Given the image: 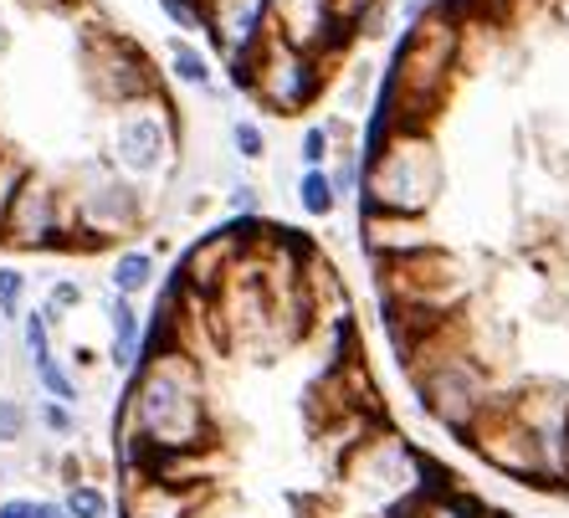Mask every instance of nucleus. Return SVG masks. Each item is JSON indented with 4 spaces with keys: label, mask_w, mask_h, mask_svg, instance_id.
I'll return each mask as SVG.
<instances>
[{
    "label": "nucleus",
    "mask_w": 569,
    "mask_h": 518,
    "mask_svg": "<svg viewBox=\"0 0 569 518\" xmlns=\"http://www.w3.org/2000/svg\"><path fill=\"white\" fill-rule=\"evenodd\" d=\"M211 400H206V375L196 355L180 345H144V359L129 375L119 406L123 472L154 478L164 462L211 447Z\"/></svg>",
    "instance_id": "1"
},
{
    "label": "nucleus",
    "mask_w": 569,
    "mask_h": 518,
    "mask_svg": "<svg viewBox=\"0 0 569 518\" xmlns=\"http://www.w3.org/2000/svg\"><path fill=\"white\" fill-rule=\"evenodd\" d=\"M406 370H411V390L421 400V411L451 431V437L462 441L472 431V421L492 406L498 386H492V370L488 359L477 355L457 329H431L421 345L406 355Z\"/></svg>",
    "instance_id": "2"
},
{
    "label": "nucleus",
    "mask_w": 569,
    "mask_h": 518,
    "mask_svg": "<svg viewBox=\"0 0 569 518\" xmlns=\"http://www.w3.org/2000/svg\"><path fill=\"white\" fill-rule=\"evenodd\" d=\"M441 196V149L426 123H400L390 145L365 160V190L359 211H390V216H426Z\"/></svg>",
    "instance_id": "3"
},
{
    "label": "nucleus",
    "mask_w": 569,
    "mask_h": 518,
    "mask_svg": "<svg viewBox=\"0 0 569 518\" xmlns=\"http://www.w3.org/2000/svg\"><path fill=\"white\" fill-rule=\"evenodd\" d=\"M103 160L129 175L133 186L164 180L174 170V160H180V123H174L170 98L144 93V98H129V103L113 108Z\"/></svg>",
    "instance_id": "4"
},
{
    "label": "nucleus",
    "mask_w": 569,
    "mask_h": 518,
    "mask_svg": "<svg viewBox=\"0 0 569 518\" xmlns=\"http://www.w3.org/2000/svg\"><path fill=\"white\" fill-rule=\"evenodd\" d=\"M67 221H72L67 247H108L144 221V190L108 160H88L67 186Z\"/></svg>",
    "instance_id": "5"
},
{
    "label": "nucleus",
    "mask_w": 569,
    "mask_h": 518,
    "mask_svg": "<svg viewBox=\"0 0 569 518\" xmlns=\"http://www.w3.org/2000/svg\"><path fill=\"white\" fill-rule=\"evenodd\" d=\"M241 88H247L267 113H282V119H288V113H303V108L323 93V62H318L308 47H298V41H288L278 31V37L257 52V62L247 67Z\"/></svg>",
    "instance_id": "6"
},
{
    "label": "nucleus",
    "mask_w": 569,
    "mask_h": 518,
    "mask_svg": "<svg viewBox=\"0 0 569 518\" xmlns=\"http://www.w3.org/2000/svg\"><path fill=\"white\" fill-rule=\"evenodd\" d=\"M72 241V221H67V186L47 180L31 170L11 200V216L0 227V247L11 252H52Z\"/></svg>",
    "instance_id": "7"
},
{
    "label": "nucleus",
    "mask_w": 569,
    "mask_h": 518,
    "mask_svg": "<svg viewBox=\"0 0 569 518\" xmlns=\"http://www.w3.org/2000/svg\"><path fill=\"white\" fill-rule=\"evenodd\" d=\"M206 31L231 67V82L241 88L257 52L278 37V0H206Z\"/></svg>",
    "instance_id": "8"
},
{
    "label": "nucleus",
    "mask_w": 569,
    "mask_h": 518,
    "mask_svg": "<svg viewBox=\"0 0 569 518\" xmlns=\"http://www.w3.org/2000/svg\"><path fill=\"white\" fill-rule=\"evenodd\" d=\"M88 82L103 103H129V98H144V93H159L154 88V72H149L144 52H133L123 37H98L88 47Z\"/></svg>",
    "instance_id": "9"
},
{
    "label": "nucleus",
    "mask_w": 569,
    "mask_h": 518,
    "mask_svg": "<svg viewBox=\"0 0 569 518\" xmlns=\"http://www.w3.org/2000/svg\"><path fill=\"white\" fill-rule=\"evenodd\" d=\"M359 247L370 252V262H396V257H416L426 247H437V237L426 231V216L359 211Z\"/></svg>",
    "instance_id": "10"
},
{
    "label": "nucleus",
    "mask_w": 569,
    "mask_h": 518,
    "mask_svg": "<svg viewBox=\"0 0 569 518\" xmlns=\"http://www.w3.org/2000/svg\"><path fill=\"white\" fill-rule=\"evenodd\" d=\"M108 365L119 375H133L139 359H144V345H149V319L139 313V298H123V292H108Z\"/></svg>",
    "instance_id": "11"
},
{
    "label": "nucleus",
    "mask_w": 569,
    "mask_h": 518,
    "mask_svg": "<svg viewBox=\"0 0 569 518\" xmlns=\"http://www.w3.org/2000/svg\"><path fill=\"white\" fill-rule=\"evenodd\" d=\"M159 282V252L154 247H119L113 262H108V292H123V298H144Z\"/></svg>",
    "instance_id": "12"
},
{
    "label": "nucleus",
    "mask_w": 569,
    "mask_h": 518,
    "mask_svg": "<svg viewBox=\"0 0 569 518\" xmlns=\"http://www.w3.org/2000/svg\"><path fill=\"white\" fill-rule=\"evenodd\" d=\"M164 57H170V78L180 82V88H190V93H206V98H216V93H221V82H216V67H211V57L200 52L196 41H186V37H170V47H164Z\"/></svg>",
    "instance_id": "13"
},
{
    "label": "nucleus",
    "mask_w": 569,
    "mask_h": 518,
    "mask_svg": "<svg viewBox=\"0 0 569 518\" xmlns=\"http://www.w3.org/2000/svg\"><path fill=\"white\" fill-rule=\"evenodd\" d=\"M339 206H345V200H339V190H333L329 165H318V170L298 175V211H303L308 221H329Z\"/></svg>",
    "instance_id": "14"
},
{
    "label": "nucleus",
    "mask_w": 569,
    "mask_h": 518,
    "mask_svg": "<svg viewBox=\"0 0 569 518\" xmlns=\"http://www.w3.org/2000/svg\"><path fill=\"white\" fill-rule=\"evenodd\" d=\"M31 375H37V390L41 396H52V400H67V406H78L82 400V386H78V375L67 370L62 365V355H47V359H37V365H31Z\"/></svg>",
    "instance_id": "15"
},
{
    "label": "nucleus",
    "mask_w": 569,
    "mask_h": 518,
    "mask_svg": "<svg viewBox=\"0 0 569 518\" xmlns=\"http://www.w3.org/2000/svg\"><path fill=\"white\" fill-rule=\"evenodd\" d=\"M67 514L72 518H113V498H108L103 488H98V482H67Z\"/></svg>",
    "instance_id": "16"
},
{
    "label": "nucleus",
    "mask_w": 569,
    "mask_h": 518,
    "mask_svg": "<svg viewBox=\"0 0 569 518\" xmlns=\"http://www.w3.org/2000/svg\"><path fill=\"white\" fill-rule=\"evenodd\" d=\"M226 139H231V155H237L241 165H262L267 160V129L257 119H231Z\"/></svg>",
    "instance_id": "17"
},
{
    "label": "nucleus",
    "mask_w": 569,
    "mask_h": 518,
    "mask_svg": "<svg viewBox=\"0 0 569 518\" xmlns=\"http://www.w3.org/2000/svg\"><path fill=\"white\" fill-rule=\"evenodd\" d=\"M52 329H57V323L47 319V308H27V313H21V345H27V365H37V359L52 355Z\"/></svg>",
    "instance_id": "18"
},
{
    "label": "nucleus",
    "mask_w": 569,
    "mask_h": 518,
    "mask_svg": "<svg viewBox=\"0 0 569 518\" xmlns=\"http://www.w3.org/2000/svg\"><path fill=\"white\" fill-rule=\"evenodd\" d=\"M21 313H27V272L16 262H0V319L21 323Z\"/></svg>",
    "instance_id": "19"
},
{
    "label": "nucleus",
    "mask_w": 569,
    "mask_h": 518,
    "mask_svg": "<svg viewBox=\"0 0 569 518\" xmlns=\"http://www.w3.org/2000/svg\"><path fill=\"white\" fill-rule=\"evenodd\" d=\"M333 133H329V123L318 119V123H308L303 129V139H298V165H303V170H318V165H329L333 160Z\"/></svg>",
    "instance_id": "20"
},
{
    "label": "nucleus",
    "mask_w": 569,
    "mask_h": 518,
    "mask_svg": "<svg viewBox=\"0 0 569 518\" xmlns=\"http://www.w3.org/2000/svg\"><path fill=\"white\" fill-rule=\"evenodd\" d=\"M31 416H37V426L47 437H78V406H67V400L41 396V406Z\"/></svg>",
    "instance_id": "21"
},
{
    "label": "nucleus",
    "mask_w": 569,
    "mask_h": 518,
    "mask_svg": "<svg viewBox=\"0 0 569 518\" xmlns=\"http://www.w3.org/2000/svg\"><path fill=\"white\" fill-rule=\"evenodd\" d=\"M129 518H186V514H180V498H174V488H164V482H149L144 498H133V504H129Z\"/></svg>",
    "instance_id": "22"
},
{
    "label": "nucleus",
    "mask_w": 569,
    "mask_h": 518,
    "mask_svg": "<svg viewBox=\"0 0 569 518\" xmlns=\"http://www.w3.org/2000/svg\"><path fill=\"white\" fill-rule=\"evenodd\" d=\"M82 298H88V288H82L78 278H57L52 288H47V303H41V308H47V319H52V323H62L67 313H78V308H82Z\"/></svg>",
    "instance_id": "23"
},
{
    "label": "nucleus",
    "mask_w": 569,
    "mask_h": 518,
    "mask_svg": "<svg viewBox=\"0 0 569 518\" xmlns=\"http://www.w3.org/2000/svg\"><path fill=\"white\" fill-rule=\"evenodd\" d=\"M159 16L170 21V27H180V37H196V31H206V0H154Z\"/></svg>",
    "instance_id": "24"
},
{
    "label": "nucleus",
    "mask_w": 569,
    "mask_h": 518,
    "mask_svg": "<svg viewBox=\"0 0 569 518\" xmlns=\"http://www.w3.org/2000/svg\"><path fill=\"white\" fill-rule=\"evenodd\" d=\"M31 175V165L16 155V149H6L0 155V227H6V216H11V200H16V190H21V180Z\"/></svg>",
    "instance_id": "25"
},
{
    "label": "nucleus",
    "mask_w": 569,
    "mask_h": 518,
    "mask_svg": "<svg viewBox=\"0 0 569 518\" xmlns=\"http://www.w3.org/2000/svg\"><path fill=\"white\" fill-rule=\"evenodd\" d=\"M37 421V416L27 411V400L16 396H0V447H16V441L27 437V426Z\"/></svg>",
    "instance_id": "26"
},
{
    "label": "nucleus",
    "mask_w": 569,
    "mask_h": 518,
    "mask_svg": "<svg viewBox=\"0 0 569 518\" xmlns=\"http://www.w3.org/2000/svg\"><path fill=\"white\" fill-rule=\"evenodd\" d=\"M262 211H267V200H262V190H257L252 180H237V186L226 190V216H241V221H262Z\"/></svg>",
    "instance_id": "27"
},
{
    "label": "nucleus",
    "mask_w": 569,
    "mask_h": 518,
    "mask_svg": "<svg viewBox=\"0 0 569 518\" xmlns=\"http://www.w3.org/2000/svg\"><path fill=\"white\" fill-rule=\"evenodd\" d=\"M441 0H396V27L400 31H411L416 21H426V16L437 11Z\"/></svg>",
    "instance_id": "28"
},
{
    "label": "nucleus",
    "mask_w": 569,
    "mask_h": 518,
    "mask_svg": "<svg viewBox=\"0 0 569 518\" xmlns=\"http://www.w3.org/2000/svg\"><path fill=\"white\" fill-rule=\"evenodd\" d=\"M0 518H37V498H6Z\"/></svg>",
    "instance_id": "29"
},
{
    "label": "nucleus",
    "mask_w": 569,
    "mask_h": 518,
    "mask_svg": "<svg viewBox=\"0 0 569 518\" xmlns=\"http://www.w3.org/2000/svg\"><path fill=\"white\" fill-rule=\"evenodd\" d=\"M37 518H72V514H67V504H57V498H37Z\"/></svg>",
    "instance_id": "30"
},
{
    "label": "nucleus",
    "mask_w": 569,
    "mask_h": 518,
    "mask_svg": "<svg viewBox=\"0 0 569 518\" xmlns=\"http://www.w3.org/2000/svg\"><path fill=\"white\" fill-rule=\"evenodd\" d=\"M559 21H565V27H569V0H559Z\"/></svg>",
    "instance_id": "31"
},
{
    "label": "nucleus",
    "mask_w": 569,
    "mask_h": 518,
    "mask_svg": "<svg viewBox=\"0 0 569 518\" xmlns=\"http://www.w3.org/2000/svg\"><path fill=\"white\" fill-rule=\"evenodd\" d=\"M27 6H52V0H27Z\"/></svg>",
    "instance_id": "32"
},
{
    "label": "nucleus",
    "mask_w": 569,
    "mask_h": 518,
    "mask_svg": "<svg viewBox=\"0 0 569 518\" xmlns=\"http://www.w3.org/2000/svg\"><path fill=\"white\" fill-rule=\"evenodd\" d=\"M0 488H6V467H0Z\"/></svg>",
    "instance_id": "33"
},
{
    "label": "nucleus",
    "mask_w": 569,
    "mask_h": 518,
    "mask_svg": "<svg viewBox=\"0 0 569 518\" xmlns=\"http://www.w3.org/2000/svg\"><path fill=\"white\" fill-rule=\"evenodd\" d=\"M0 355H6V339H0Z\"/></svg>",
    "instance_id": "34"
},
{
    "label": "nucleus",
    "mask_w": 569,
    "mask_h": 518,
    "mask_svg": "<svg viewBox=\"0 0 569 518\" xmlns=\"http://www.w3.org/2000/svg\"><path fill=\"white\" fill-rule=\"evenodd\" d=\"M0 155H6V149H0Z\"/></svg>",
    "instance_id": "35"
}]
</instances>
